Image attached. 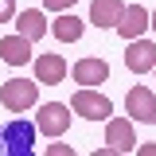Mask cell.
Instances as JSON below:
<instances>
[{"mask_svg": "<svg viewBox=\"0 0 156 156\" xmlns=\"http://www.w3.org/2000/svg\"><path fill=\"white\" fill-rule=\"evenodd\" d=\"M121 16H125V4H121V0H90V23L101 27V31L117 27Z\"/></svg>", "mask_w": 156, "mask_h": 156, "instance_id": "12", "label": "cell"}, {"mask_svg": "<svg viewBox=\"0 0 156 156\" xmlns=\"http://www.w3.org/2000/svg\"><path fill=\"white\" fill-rule=\"evenodd\" d=\"M16 20V0H0V23Z\"/></svg>", "mask_w": 156, "mask_h": 156, "instance_id": "16", "label": "cell"}, {"mask_svg": "<svg viewBox=\"0 0 156 156\" xmlns=\"http://www.w3.org/2000/svg\"><path fill=\"white\" fill-rule=\"evenodd\" d=\"M152 74H156V70H152Z\"/></svg>", "mask_w": 156, "mask_h": 156, "instance_id": "20", "label": "cell"}, {"mask_svg": "<svg viewBox=\"0 0 156 156\" xmlns=\"http://www.w3.org/2000/svg\"><path fill=\"white\" fill-rule=\"evenodd\" d=\"M144 31H152V12L144 4H125V16L117 23V35L129 43V39H140Z\"/></svg>", "mask_w": 156, "mask_h": 156, "instance_id": "6", "label": "cell"}, {"mask_svg": "<svg viewBox=\"0 0 156 156\" xmlns=\"http://www.w3.org/2000/svg\"><path fill=\"white\" fill-rule=\"evenodd\" d=\"M0 58H4V62H8V66H27V62H35V55H31V39L27 35H4L0 39Z\"/></svg>", "mask_w": 156, "mask_h": 156, "instance_id": "9", "label": "cell"}, {"mask_svg": "<svg viewBox=\"0 0 156 156\" xmlns=\"http://www.w3.org/2000/svg\"><path fill=\"white\" fill-rule=\"evenodd\" d=\"M31 66H35L39 86H58L62 78L70 74V66H66V58H62V55H39Z\"/></svg>", "mask_w": 156, "mask_h": 156, "instance_id": "11", "label": "cell"}, {"mask_svg": "<svg viewBox=\"0 0 156 156\" xmlns=\"http://www.w3.org/2000/svg\"><path fill=\"white\" fill-rule=\"evenodd\" d=\"M133 117H109L105 121V140L113 152H136V133H133Z\"/></svg>", "mask_w": 156, "mask_h": 156, "instance_id": "8", "label": "cell"}, {"mask_svg": "<svg viewBox=\"0 0 156 156\" xmlns=\"http://www.w3.org/2000/svg\"><path fill=\"white\" fill-rule=\"evenodd\" d=\"M74 148L70 144H62V140H55V144H47V156H70Z\"/></svg>", "mask_w": 156, "mask_h": 156, "instance_id": "17", "label": "cell"}, {"mask_svg": "<svg viewBox=\"0 0 156 156\" xmlns=\"http://www.w3.org/2000/svg\"><path fill=\"white\" fill-rule=\"evenodd\" d=\"M35 101H39V78H8L0 86V105L12 113L35 109Z\"/></svg>", "mask_w": 156, "mask_h": 156, "instance_id": "2", "label": "cell"}, {"mask_svg": "<svg viewBox=\"0 0 156 156\" xmlns=\"http://www.w3.org/2000/svg\"><path fill=\"white\" fill-rule=\"evenodd\" d=\"M125 66L133 70V74H148L156 70V43L152 39H129V47H125Z\"/></svg>", "mask_w": 156, "mask_h": 156, "instance_id": "7", "label": "cell"}, {"mask_svg": "<svg viewBox=\"0 0 156 156\" xmlns=\"http://www.w3.org/2000/svg\"><path fill=\"white\" fill-rule=\"evenodd\" d=\"M140 156H156V144H140Z\"/></svg>", "mask_w": 156, "mask_h": 156, "instance_id": "18", "label": "cell"}, {"mask_svg": "<svg viewBox=\"0 0 156 156\" xmlns=\"http://www.w3.org/2000/svg\"><path fill=\"white\" fill-rule=\"evenodd\" d=\"M125 109H129L133 121L152 125V121H156V94L148 90V86H129V94H125Z\"/></svg>", "mask_w": 156, "mask_h": 156, "instance_id": "5", "label": "cell"}, {"mask_svg": "<svg viewBox=\"0 0 156 156\" xmlns=\"http://www.w3.org/2000/svg\"><path fill=\"white\" fill-rule=\"evenodd\" d=\"M70 74H74L78 86H101V82L109 78V62L90 55V58H78L74 66H70Z\"/></svg>", "mask_w": 156, "mask_h": 156, "instance_id": "10", "label": "cell"}, {"mask_svg": "<svg viewBox=\"0 0 156 156\" xmlns=\"http://www.w3.org/2000/svg\"><path fill=\"white\" fill-rule=\"evenodd\" d=\"M70 117H74L70 101H47V105L35 109V125H39V133L51 140V136H62L70 129Z\"/></svg>", "mask_w": 156, "mask_h": 156, "instance_id": "3", "label": "cell"}, {"mask_svg": "<svg viewBox=\"0 0 156 156\" xmlns=\"http://www.w3.org/2000/svg\"><path fill=\"white\" fill-rule=\"evenodd\" d=\"M74 4H78V0H43V12H55V16H58V12H70Z\"/></svg>", "mask_w": 156, "mask_h": 156, "instance_id": "15", "label": "cell"}, {"mask_svg": "<svg viewBox=\"0 0 156 156\" xmlns=\"http://www.w3.org/2000/svg\"><path fill=\"white\" fill-rule=\"evenodd\" d=\"M82 31H86V20H82V16H66V12H58V16L51 20V35H55L58 43H78Z\"/></svg>", "mask_w": 156, "mask_h": 156, "instance_id": "13", "label": "cell"}, {"mask_svg": "<svg viewBox=\"0 0 156 156\" xmlns=\"http://www.w3.org/2000/svg\"><path fill=\"white\" fill-rule=\"evenodd\" d=\"M39 133V125H27V121H8L0 129V152H12V156H27L31 152V136Z\"/></svg>", "mask_w": 156, "mask_h": 156, "instance_id": "4", "label": "cell"}, {"mask_svg": "<svg viewBox=\"0 0 156 156\" xmlns=\"http://www.w3.org/2000/svg\"><path fill=\"white\" fill-rule=\"evenodd\" d=\"M70 109L82 121H109L113 117V101L101 94L98 86H78L74 94H70Z\"/></svg>", "mask_w": 156, "mask_h": 156, "instance_id": "1", "label": "cell"}, {"mask_svg": "<svg viewBox=\"0 0 156 156\" xmlns=\"http://www.w3.org/2000/svg\"><path fill=\"white\" fill-rule=\"evenodd\" d=\"M152 31H156V8H152Z\"/></svg>", "mask_w": 156, "mask_h": 156, "instance_id": "19", "label": "cell"}, {"mask_svg": "<svg viewBox=\"0 0 156 156\" xmlns=\"http://www.w3.org/2000/svg\"><path fill=\"white\" fill-rule=\"evenodd\" d=\"M16 31L35 43V39L47 35V16H43L39 8H23V12H16Z\"/></svg>", "mask_w": 156, "mask_h": 156, "instance_id": "14", "label": "cell"}]
</instances>
